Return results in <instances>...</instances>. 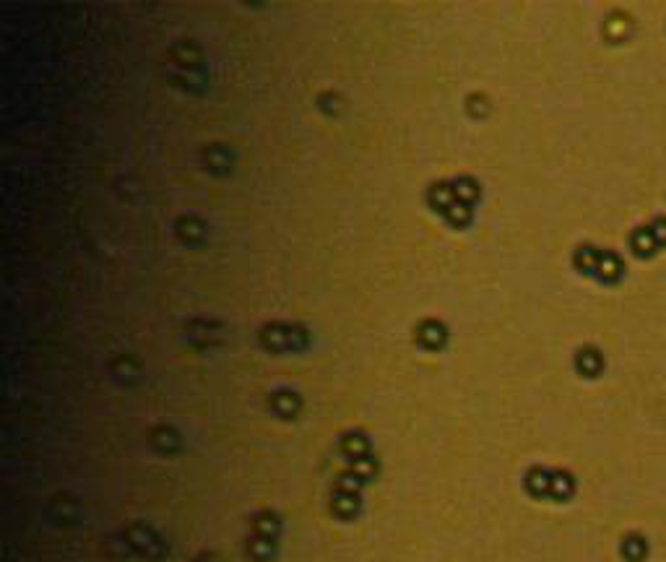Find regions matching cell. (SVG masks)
I'll return each instance as SVG.
<instances>
[{
    "label": "cell",
    "instance_id": "6da1fadb",
    "mask_svg": "<svg viewBox=\"0 0 666 562\" xmlns=\"http://www.w3.org/2000/svg\"><path fill=\"white\" fill-rule=\"evenodd\" d=\"M648 552V546L643 542V537H627L624 539V557L630 562H641Z\"/></svg>",
    "mask_w": 666,
    "mask_h": 562
}]
</instances>
